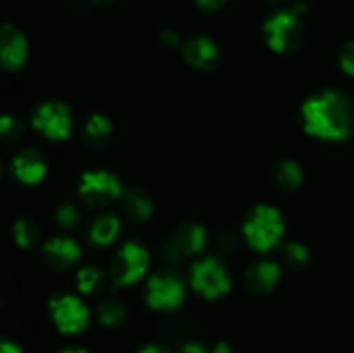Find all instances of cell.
<instances>
[{"mask_svg":"<svg viewBox=\"0 0 354 353\" xmlns=\"http://www.w3.org/2000/svg\"><path fill=\"white\" fill-rule=\"evenodd\" d=\"M270 2H286V0H270Z\"/></svg>","mask_w":354,"mask_h":353,"instance_id":"36","label":"cell"},{"mask_svg":"<svg viewBox=\"0 0 354 353\" xmlns=\"http://www.w3.org/2000/svg\"><path fill=\"white\" fill-rule=\"evenodd\" d=\"M180 353H207L206 346L201 345L199 341H189L185 345H182Z\"/></svg>","mask_w":354,"mask_h":353,"instance_id":"29","label":"cell"},{"mask_svg":"<svg viewBox=\"0 0 354 353\" xmlns=\"http://www.w3.org/2000/svg\"><path fill=\"white\" fill-rule=\"evenodd\" d=\"M282 260L286 266H289L294 272H303L310 266L311 262V253L303 242L290 241L283 244L282 248Z\"/></svg>","mask_w":354,"mask_h":353,"instance_id":"22","label":"cell"},{"mask_svg":"<svg viewBox=\"0 0 354 353\" xmlns=\"http://www.w3.org/2000/svg\"><path fill=\"white\" fill-rule=\"evenodd\" d=\"M159 42H161L165 47H176V45H182L180 44V37L175 33V31L171 30H165L161 31V35H159Z\"/></svg>","mask_w":354,"mask_h":353,"instance_id":"28","label":"cell"},{"mask_svg":"<svg viewBox=\"0 0 354 353\" xmlns=\"http://www.w3.org/2000/svg\"><path fill=\"white\" fill-rule=\"evenodd\" d=\"M185 284L175 272H158L147 280L145 303L158 311H171L185 301Z\"/></svg>","mask_w":354,"mask_h":353,"instance_id":"8","label":"cell"},{"mask_svg":"<svg viewBox=\"0 0 354 353\" xmlns=\"http://www.w3.org/2000/svg\"><path fill=\"white\" fill-rule=\"evenodd\" d=\"M242 234L254 251L268 253L282 242L286 220L277 208L270 204H256L242 224Z\"/></svg>","mask_w":354,"mask_h":353,"instance_id":"2","label":"cell"},{"mask_svg":"<svg viewBox=\"0 0 354 353\" xmlns=\"http://www.w3.org/2000/svg\"><path fill=\"white\" fill-rule=\"evenodd\" d=\"M90 2H93V3H99V6H102V3L113 2V0H90Z\"/></svg>","mask_w":354,"mask_h":353,"instance_id":"35","label":"cell"},{"mask_svg":"<svg viewBox=\"0 0 354 353\" xmlns=\"http://www.w3.org/2000/svg\"><path fill=\"white\" fill-rule=\"evenodd\" d=\"M263 35L273 52L279 54H290L301 47L304 38V28L301 23V16L289 10H279L272 14L263 24Z\"/></svg>","mask_w":354,"mask_h":353,"instance_id":"3","label":"cell"},{"mask_svg":"<svg viewBox=\"0 0 354 353\" xmlns=\"http://www.w3.org/2000/svg\"><path fill=\"white\" fill-rule=\"evenodd\" d=\"M41 256L47 266L52 270H68L80 262L82 258V248L78 242L73 241L66 235L52 237L41 246Z\"/></svg>","mask_w":354,"mask_h":353,"instance_id":"14","label":"cell"},{"mask_svg":"<svg viewBox=\"0 0 354 353\" xmlns=\"http://www.w3.org/2000/svg\"><path fill=\"white\" fill-rule=\"evenodd\" d=\"M111 134H113V121L111 118H107L106 114H92L88 120L85 121V127H83V135H85V141L88 142L93 147H99L104 145L109 141Z\"/></svg>","mask_w":354,"mask_h":353,"instance_id":"19","label":"cell"},{"mask_svg":"<svg viewBox=\"0 0 354 353\" xmlns=\"http://www.w3.org/2000/svg\"><path fill=\"white\" fill-rule=\"evenodd\" d=\"M31 125L48 141H66L73 132L71 109L61 100H45L31 114Z\"/></svg>","mask_w":354,"mask_h":353,"instance_id":"7","label":"cell"},{"mask_svg":"<svg viewBox=\"0 0 354 353\" xmlns=\"http://www.w3.org/2000/svg\"><path fill=\"white\" fill-rule=\"evenodd\" d=\"M3 175H6V166H3L2 159H0V180L3 179Z\"/></svg>","mask_w":354,"mask_h":353,"instance_id":"34","label":"cell"},{"mask_svg":"<svg viewBox=\"0 0 354 353\" xmlns=\"http://www.w3.org/2000/svg\"><path fill=\"white\" fill-rule=\"evenodd\" d=\"M273 180L280 190L294 192L303 183L304 172L299 163L294 161V159H280L273 168Z\"/></svg>","mask_w":354,"mask_h":353,"instance_id":"18","label":"cell"},{"mask_svg":"<svg viewBox=\"0 0 354 353\" xmlns=\"http://www.w3.org/2000/svg\"><path fill=\"white\" fill-rule=\"evenodd\" d=\"M12 237L16 244L23 249H30L40 242L41 228L33 218L21 217L12 225Z\"/></svg>","mask_w":354,"mask_h":353,"instance_id":"20","label":"cell"},{"mask_svg":"<svg viewBox=\"0 0 354 353\" xmlns=\"http://www.w3.org/2000/svg\"><path fill=\"white\" fill-rule=\"evenodd\" d=\"M187 64L199 71H211L220 62V47L207 35H192L180 45Z\"/></svg>","mask_w":354,"mask_h":353,"instance_id":"11","label":"cell"},{"mask_svg":"<svg viewBox=\"0 0 354 353\" xmlns=\"http://www.w3.org/2000/svg\"><path fill=\"white\" fill-rule=\"evenodd\" d=\"M304 132L325 142H344L354 135V104L339 90H322L301 106Z\"/></svg>","mask_w":354,"mask_h":353,"instance_id":"1","label":"cell"},{"mask_svg":"<svg viewBox=\"0 0 354 353\" xmlns=\"http://www.w3.org/2000/svg\"><path fill=\"white\" fill-rule=\"evenodd\" d=\"M121 206H123L124 215L138 224L147 221L154 213V201L142 187H131L124 190L121 196Z\"/></svg>","mask_w":354,"mask_h":353,"instance_id":"16","label":"cell"},{"mask_svg":"<svg viewBox=\"0 0 354 353\" xmlns=\"http://www.w3.org/2000/svg\"><path fill=\"white\" fill-rule=\"evenodd\" d=\"M59 353H88L85 348H64Z\"/></svg>","mask_w":354,"mask_h":353,"instance_id":"33","label":"cell"},{"mask_svg":"<svg viewBox=\"0 0 354 353\" xmlns=\"http://www.w3.org/2000/svg\"><path fill=\"white\" fill-rule=\"evenodd\" d=\"M228 0H196V6L199 7L201 10H204V12H218V10L223 9L225 6H227Z\"/></svg>","mask_w":354,"mask_h":353,"instance_id":"27","label":"cell"},{"mask_svg":"<svg viewBox=\"0 0 354 353\" xmlns=\"http://www.w3.org/2000/svg\"><path fill=\"white\" fill-rule=\"evenodd\" d=\"M24 135V123L21 118L14 114H2L0 116V142L14 144Z\"/></svg>","mask_w":354,"mask_h":353,"instance_id":"24","label":"cell"},{"mask_svg":"<svg viewBox=\"0 0 354 353\" xmlns=\"http://www.w3.org/2000/svg\"><path fill=\"white\" fill-rule=\"evenodd\" d=\"M28 61V40L14 24H0V66L9 71L21 69Z\"/></svg>","mask_w":354,"mask_h":353,"instance_id":"12","label":"cell"},{"mask_svg":"<svg viewBox=\"0 0 354 353\" xmlns=\"http://www.w3.org/2000/svg\"><path fill=\"white\" fill-rule=\"evenodd\" d=\"M190 284L197 294L209 301L227 296L232 289V279L227 266L214 256H204L192 263Z\"/></svg>","mask_w":354,"mask_h":353,"instance_id":"4","label":"cell"},{"mask_svg":"<svg viewBox=\"0 0 354 353\" xmlns=\"http://www.w3.org/2000/svg\"><path fill=\"white\" fill-rule=\"evenodd\" d=\"M211 353H235V348L230 345V343L221 341V343H216V346L211 350Z\"/></svg>","mask_w":354,"mask_h":353,"instance_id":"32","label":"cell"},{"mask_svg":"<svg viewBox=\"0 0 354 353\" xmlns=\"http://www.w3.org/2000/svg\"><path fill=\"white\" fill-rule=\"evenodd\" d=\"M97 318L104 327H120L127 320V307L118 300H104L97 307Z\"/></svg>","mask_w":354,"mask_h":353,"instance_id":"23","label":"cell"},{"mask_svg":"<svg viewBox=\"0 0 354 353\" xmlns=\"http://www.w3.org/2000/svg\"><path fill=\"white\" fill-rule=\"evenodd\" d=\"M137 353H171V352L161 345H145L142 346Z\"/></svg>","mask_w":354,"mask_h":353,"instance_id":"31","label":"cell"},{"mask_svg":"<svg viewBox=\"0 0 354 353\" xmlns=\"http://www.w3.org/2000/svg\"><path fill=\"white\" fill-rule=\"evenodd\" d=\"M121 230V220L114 213H104L92 221L88 230V241L97 248L111 246Z\"/></svg>","mask_w":354,"mask_h":353,"instance_id":"17","label":"cell"},{"mask_svg":"<svg viewBox=\"0 0 354 353\" xmlns=\"http://www.w3.org/2000/svg\"><path fill=\"white\" fill-rule=\"evenodd\" d=\"M207 242V230L196 221H185L178 225L173 237L166 244V255L169 258H183V256L199 255Z\"/></svg>","mask_w":354,"mask_h":353,"instance_id":"10","label":"cell"},{"mask_svg":"<svg viewBox=\"0 0 354 353\" xmlns=\"http://www.w3.org/2000/svg\"><path fill=\"white\" fill-rule=\"evenodd\" d=\"M124 189L118 175L107 170H92L85 172L80 179L78 194L80 199L88 206L104 208L114 201L121 199Z\"/></svg>","mask_w":354,"mask_h":353,"instance_id":"6","label":"cell"},{"mask_svg":"<svg viewBox=\"0 0 354 353\" xmlns=\"http://www.w3.org/2000/svg\"><path fill=\"white\" fill-rule=\"evenodd\" d=\"M55 220L64 230H73L82 224V210L75 203H61L55 208Z\"/></svg>","mask_w":354,"mask_h":353,"instance_id":"25","label":"cell"},{"mask_svg":"<svg viewBox=\"0 0 354 353\" xmlns=\"http://www.w3.org/2000/svg\"><path fill=\"white\" fill-rule=\"evenodd\" d=\"M149 265H151V256L144 246L138 242H124L111 260V280L116 287L131 286L147 273Z\"/></svg>","mask_w":354,"mask_h":353,"instance_id":"5","label":"cell"},{"mask_svg":"<svg viewBox=\"0 0 354 353\" xmlns=\"http://www.w3.org/2000/svg\"><path fill=\"white\" fill-rule=\"evenodd\" d=\"M52 322L62 334H78L90 324V310L80 298L73 294H57L48 301Z\"/></svg>","mask_w":354,"mask_h":353,"instance_id":"9","label":"cell"},{"mask_svg":"<svg viewBox=\"0 0 354 353\" xmlns=\"http://www.w3.org/2000/svg\"><path fill=\"white\" fill-rule=\"evenodd\" d=\"M10 172L24 185H37L47 176V159L33 147L21 149L10 163Z\"/></svg>","mask_w":354,"mask_h":353,"instance_id":"13","label":"cell"},{"mask_svg":"<svg viewBox=\"0 0 354 353\" xmlns=\"http://www.w3.org/2000/svg\"><path fill=\"white\" fill-rule=\"evenodd\" d=\"M0 353H23V350L10 339L0 338Z\"/></svg>","mask_w":354,"mask_h":353,"instance_id":"30","label":"cell"},{"mask_svg":"<svg viewBox=\"0 0 354 353\" xmlns=\"http://www.w3.org/2000/svg\"><path fill=\"white\" fill-rule=\"evenodd\" d=\"M282 279V266L275 260H258L245 270V286L254 294H268Z\"/></svg>","mask_w":354,"mask_h":353,"instance_id":"15","label":"cell"},{"mask_svg":"<svg viewBox=\"0 0 354 353\" xmlns=\"http://www.w3.org/2000/svg\"><path fill=\"white\" fill-rule=\"evenodd\" d=\"M106 286V273L102 269L93 265L83 266L76 273V287L83 294H97Z\"/></svg>","mask_w":354,"mask_h":353,"instance_id":"21","label":"cell"},{"mask_svg":"<svg viewBox=\"0 0 354 353\" xmlns=\"http://www.w3.org/2000/svg\"><path fill=\"white\" fill-rule=\"evenodd\" d=\"M337 59L342 71H346L348 75L354 76V40L342 45L341 51H339L337 54Z\"/></svg>","mask_w":354,"mask_h":353,"instance_id":"26","label":"cell"}]
</instances>
